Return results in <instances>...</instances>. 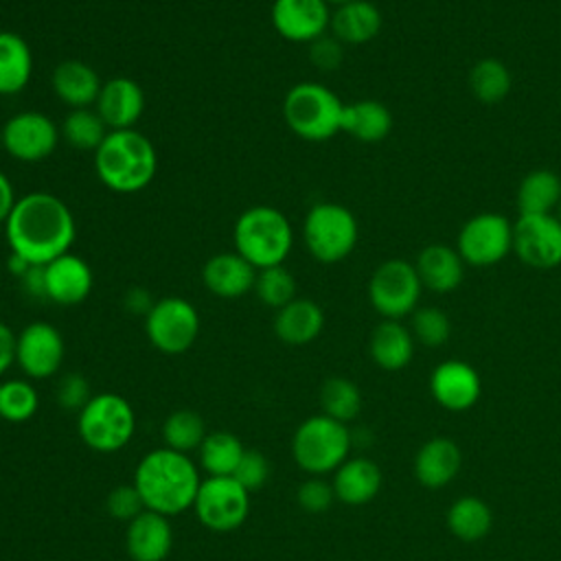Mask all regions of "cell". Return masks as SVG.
Masks as SVG:
<instances>
[{"mask_svg":"<svg viewBox=\"0 0 561 561\" xmlns=\"http://www.w3.org/2000/svg\"><path fill=\"white\" fill-rule=\"evenodd\" d=\"M234 252H239L256 270L285 265L294 248V230L285 213L274 206H252L243 210L232 230Z\"/></svg>","mask_w":561,"mask_h":561,"instance_id":"obj_4","label":"cell"},{"mask_svg":"<svg viewBox=\"0 0 561 561\" xmlns=\"http://www.w3.org/2000/svg\"><path fill=\"white\" fill-rule=\"evenodd\" d=\"M421 278L414 263L388 259L375 267L368 280V302L383 320H403L412 316L421 300Z\"/></svg>","mask_w":561,"mask_h":561,"instance_id":"obj_9","label":"cell"},{"mask_svg":"<svg viewBox=\"0 0 561 561\" xmlns=\"http://www.w3.org/2000/svg\"><path fill=\"white\" fill-rule=\"evenodd\" d=\"M256 267L248 263L239 252L213 254L202 267L204 287L217 298H241L254 289Z\"/></svg>","mask_w":561,"mask_h":561,"instance_id":"obj_20","label":"cell"},{"mask_svg":"<svg viewBox=\"0 0 561 561\" xmlns=\"http://www.w3.org/2000/svg\"><path fill=\"white\" fill-rule=\"evenodd\" d=\"M447 528L449 533L467 543L480 541L491 533L493 511L491 506L476 495H462L447 508Z\"/></svg>","mask_w":561,"mask_h":561,"instance_id":"obj_32","label":"cell"},{"mask_svg":"<svg viewBox=\"0 0 561 561\" xmlns=\"http://www.w3.org/2000/svg\"><path fill=\"white\" fill-rule=\"evenodd\" d=\"M206 434V423L195 410H175L162 423L164 447L182 454L197 451Z\"/></svg>","mask_w":561,"mask_h":561,"instance_id":"obj_37","label":"cell"},{"mask_svg":"<svg viewBox=\"0 0 561 561\" xmlns=\"http://www.w3.org/2000/svg\"><path fill=\"white\" fill-rule=\"evenodd\" d=\"M270 460L265 458L263 451L259 449H245L241 462L237 465L232 478L250 493L259 491L267 480H270Z\"/></svg>","mask_w":561,"mask_h":561,"instance_id":"obj_41","label":"cell"},{"mask_svg":"<svg viewBox=\"0 0 561 561\" xmlns=\"http://www.w3.org/2000/svg\"><path fill=\"white\" fill-rule=\"evenodd\" d=\"M33 75L28 42L11 31H0V96L22 92Z\"/></svg>","mask_w":561,"mask_h":561,"instance_id":"obj_30","label":"cell"},{"mask_svg":"<svg viewBox=\"0 0 561 561\" xmlns=\"http://www.w3.org/2000/svg\"><path fill=\"white\" fill-rule=\"evenodd\" d=\"M519 215H552L561 202V175L552 169L528 171L517 186Z\"/></svg>","mask_w":561,"mask_h":561,"instance_id":"obj_31","label":"cell"},{"mask_svg":"<svg viewBox=\"0 0 561 561\" xmlns=\"http://www.w3.org/2000/svg\"><path fill=\"white\" fill-rule=\"evenodd\" d=\"M66 355L64 335L50 322L35 320L18 333L15 364L28 379H48L59 373Z\"/></svg>","mask_w":561,"mask_h":561,"instance_id":"obj_15","label":"cell"},{"mask_svg":"<svg viewBox=\"0 0 561 561\" xmlns=\"http://www.w3.org/2000/svg\"><path fill=\"white\" fill-rule=\"evenodd\" d=\"M456 250L465 265H497L513 252V221H508L502 213H478L460 226Z\"/></svg>","mask_w":561,"mask_h":561,"instance_id":"obj_11","label":"cell"},{"mask_svg":"<svg viewBox=\"0 0 561 561\" xmlns=\"http://www.w3.org/2000/svg\"><path fill=\"white\" fill-rule=\"evenodd\" d=\"M61 138L50 116L37 110L13 114L0 131L2 149L18 162H39L48 158Z\"/></svg>","mask_w":561,"mask_h":561,"instance_id":"obj_13","label":"cell"},{"mask_svg":"<svg viewBox=\"0 0 561 561\" xmlns=\"http://www.w3.org/2000/svg\"><path fill=\"white\" fill-rule=\"evenodd\" d=\"M199 467L206 476H232L245 447L232 432H208L197 449Z\"/></svg>","mask_w":561,"mask_h":561,"instance_id":"obj_34","label":"cell"},{"mask_svg":"<svg viewBox=\"0 0 561 561\" xmlns=\"http://www.w3.org/2000/svg\"><path fill=\"white\" fill-rule=\"evenodd\" d=\"M94 110L110 131L134 129L145 112V92L129 77H112L103 81Z\"/></svg>","mask_w":561,"mask_h":561,"instance_id":"obj_19","label":"cell"},{"mask_svg":"<svg viewBox=\"0 0 561 561\" xmlns=\"http://www.w3.org/2000/svg\"><path fill=\"white\" fill-rule=\"evenodd\" d=\"M383 482L381 469L375 460L366 456H348L335 471H333V493L335 500L348 506H362L375 500Z\"/></svg>","mask_w":561,"mask_h":561,"instance_id":"obj_24","label":"cell"},{"mask_svg":"<svg viewBox=\"0 0 561 561\" xmlns=\"http://www.w3.org/2000/svg\"><path fill=\"white\" fill-rule=\"evenodd\" d=\"M322 414L348 425L362 412V392L346 377H329L320 388Z\"/></svg>","mask_w":561,"mask_h":561,"instance_id":"obj_36","label":"cell"},{"mask_svg":"<svg viewBox=\"0 0 561 561\" xmlns=\"http://www.w3.org/2000/svg\"><path fill=\"white\" fill-rule=\"evenodd\" d=\"M15 342L18 333L4 322H0V377L15 364Z\"/></svg>","mask_w":561,"mask_h":561,"instance_id":"obj_46","label":"cell"},{"mask_svg":"<svg viewBox=\"0 0 561 561\" xmlns=\"http://www.w3.org/2000/svg\"><path fill=\"white\" fill-rule=\"evenodd\" d=\"M383 26L379 7L370 0H353L331 9L329 33L344 46H362L373 42Z\"/></svg>","mask_w":561,"mask_h":561,"instance_id":"obj_26","label":"cell"},{"mask_svg":"<svg viewBox=\"0 0 561 561\" xmlns=\"http://www.w3.org/2000/svg\"><path fill=\"white\" fill-rule=\"evenodd\" d=\"M131 482L149 511L173 517L193 508L202 473L188 454L158 447L138 460Z\"/></svg>","mask_w":561,"mask_h":561,"instance_id":"obj_2","label":"cell"},{"mask_svg":"<svg viewBox=\"0 0 561 561\" xmlns=\"http://www.w3.org/2000/svg\"><path fill=\"white\" fill-rule=\"evenodd\" d=\"M359 224L355 215L337 202L313 204L302 221V241L320 263H340L357 245Z\"/></svg>","mask_w":561,"mask_h":561,"instance_id":"obj_8","label":"cell"},{"mask_svg":"<svg viewBox=\"0 0 561 561\" xmlns=\"http://www.w3.org/2000/svg\"><path fill=\"white\" fill-rule=\"evenodd\" d=\"M105 508L114 519L121 522H131L134 517H138L142 511H147L138 489L134 486V482L129 484H118L114 486L107 497H105Z\"/></svg>","mask_w":561,"mask_h":561,"instance_id":"obj_43","label":"cell"},{"mask_svg":"<svg viewBox=\"0 0 561 561\" xmlns=\"http://www.w3.org/2000/svg\"><path fill=\"white\" fill-rule=\"evenodd\" d=\"M270 20L283 39L311 44L329 31L331 4L327 0H274Z\"/></svg>","mask_w":561,"mask_h":561,"instance_id":"obj_16","label":"cell"},{"mask_svg":"<svg viewBox=\"0 0 561 561\" xmlns=\"http://www.w3.org/2000/svg\"><path fill=\"white\" fill-rule=\"evenodd\" d=\"M423 289L434 294H451L465 278V261L456 248L447 243H430L414 259Z\"/></svg>","mask_w":561,"mask_h":561,"instance_id":"obj_23","label":"cell"},{"mask_svg":"<svg viewBox=\"0 0 561 561\" xmlns=\"http://www.w3.org/2000/svg\"><path fill=\"white\" fill-rule=\"evenodd\" d=\"M513 254L546 272L561 265V221L554 215H519L513 221Z\"/></svg>","mask_w":561,"mask_h":561,"instance_id":"obj_14","label":"cell"},{"mask_svg":"<svg viewBox=\"0 0 561 561\" xmlns=\"http://www.w3.org/2000/svg\"><path fill=\"white\" fill-rule=\"evenodd\" d=\"M55 397H57V403L64 410L79 412L92 399V392H90V383H88V379L83 375L68 373V375H64L59 379Z\"/></svg>","mask_w":561,"mask_h":561,"instance_id":"obj_44","label":"cell"},{"mask_svg":"<svg viewBox=\"0 0 561 561\" xmlns=\"http://www.w3.org/2000/svg\"><path fill=\"white\" fill-rule=\"evenodd\" d=\"M370 359L388 373L403 370L414 357V335L401 320H383L373 329L368 340Z\"/></svg>","mask_w":561,"mask_h":561,"instance_id":"obj_28","label":"cell"},{"mask_svg":"<svg viewBox=\"0 0 561 561\" xmlns=\"http://www.w3.org/2000/svg\"><path fill=\"white\" fill-rule=\"evenodd\" d=\"M410 318V331L414 335V342L427 348L443 346L451 335V320L438 307H416Z\"/></svg>","mask_w":561,"mask_h":561,"instance_id":"obj_40","label":"cell"},{"mask_svg":"<svg viewBox=\"0 0 561 561\" xmlns=\"http://www.w3.org/2000/svg\"><path fill=\"white\" fill-rule=\"evenodd\" d=\"M324 329V311L311 298H294L276 309L274 333L283 344L305 346L313 342Z\"/></svg>","mask_w":561,"mask_h":561,"instance_id":"obj_27","label":"cell"},{"mask_svg":"<svg viewBox=\"0 0 561 561\" xmlns=\"http://www.w3.org/2000/svg\"><path fill=\"white\" fill-rule=\"evenodd\" d=\"M202 329L199 313L193 302L180 296H167L153 300L145 316V333L153 348L164 355L186 353Z\"/></svg>","mask_w":561,"mask_h":561,"instance_id":"obj_10","label":"cell"},{"mask_svg":"<svg viewBox=\"0 0 561 561\" xmlns=\"http://www.w3.org/2000/svg\"><path fill=\"white\" fill-rule=\"evenodd\" d=\"M92 285V270L79 254L66 252L44 265V296L55 305L72 307L83 302Z\"/></svg>","mask_w":561,"mask_h":561,"instance_id":"obj_18","label":"cell"},{"mask_svg":"<svg viewBox=\"0 0 561 561\" xmlns=\"http://www.w3.org/2000/svg\"><path fill=\"white\" fill-rule=\"evenodd\" d=\"M15 191H13V184L11 180L0 171V224L4 226L7 217L11 215L13 206H15Z\"/></svg>","mask_w":561,"mask_h":561,"instance_id":"obj_47","label":"cell"},{"mask_svg":"<svg viewBox=\"0 0 561 561\" xmlns=\"http://www.w3.org/2000/svg\"><path fill=\"white\" fill-rule=\"evenodd\" d=\"M193 513L208 530H237L248 519L250 491H245L232 476H206L197 489Z\"/></svg>","mask_w":561,"mask_h":561,"instance_id":"obj_12","label":"cell"},{"mask_svg":"<svg viewBox=\"0 0 561 561\" xmlns=\"http://www.w3.org/2000/svg\"><path fill=\"white\" fill-rule=\"evenodd\" d=\"M254 294L265 307L280 309L296 298V278L285 265L263 267L256 272Z\"/></svg>","mask_w":561,"mask_h":561,"instance_id":"obj_39","label":"cell"},{"mask_svg":"<svg viewBox=\"0 0 561 561\" xmlns=\"http://www.w3.org/2000/svg\"><path fill=\"white\" fill-rule=\"evenodd\" d=\"M467 83L476 101L484 105H497L508 96L513 88V72L502 59L482 57L471 66Z\"/></svg>","mask_w":561,"mask_h":561,"instance_id":"obj_33","label":"cell"},{"mask_svg":"<svg viewBox=\"0 0 561 561\" xmlns=\"http://www.w3.org/2000/svg\"><path fill=\"white\" fill-rule=\"evenodd\" d=\"M552 215H554V217L561 221V202L557 204V208H554V213H552Z\"/></svg>","mask_w":561,"mask_h":561,"instance_id":"obj_50","label":"cell"},{"mask_svg":"<svg viewBox=\"0 0 561 561\" xmlns=\"http://www.w3.org/2000/svg\"><path fill=\"white\" fill-rule=\"evenodd\" d=\"M309 59L322 72L337 70L344 59V44L331 33H324L309 44Z\"/></svg>","mask_w":561,"mask_h":561,"instance_id":"obj_45","label":"cell"},{"mask_svg":"<svg viewBox=\"0 0 561 561\" xmlns=\"http://www.w3.org/2000/svg\"><path fill=\"white\" fill-rule=\"evenodd\" d=\"M77 414L79 438L101 454L123 449L136 432V412L131 403L116 392L92 394Z\"/></svg>","mask_w":561,"mask_h":561,"instance_id":"obj_7","label":"cell"},{"mask_svg":"<svg viewBox=\"0 0 561 561\" xmlns=\"http://www.w3.org/2000/svg\"><path fill=\"white\" fill-rule=\"evenodd\" d=\"M151 300H149V296L142 291V289H131L129 294H127V307L131 309L134 307V311H138V313H142V316H147V311L151 309Z\"/></svg>","mask_w":561,"mask_h":561,"instance_id":"obj_48","label":"cell"},{"mask_svg":"<svg viewBox=\"0 0 561 561\" xmlns=\"http://www.w3.org/2000/svg\"><path fill=\"white\" fill-rule=\"evenodd\" d=\"M342 99L327 85L302 81L287 90L283 99V118L289 131L309 142H322L342 131Z\"/></svg>","mask_w":561,"mask_h":561,"instance_id":"obj_5","label":"cell"},{"mask_svg":"<svg viewBox=\"0 0 561 561\" xmlns=\"http://www.w3.org/2000/svg\"><path fill=\"white\" fill-rule=\"evenodd\" d=\"M335 500L331 482H327L322 476H309L305 482H300L296 491V502L307 513H324L331 508Z\"/></svg>","mask_w":561,"mask_h":561,"instance_id":"obj_42","label":"cell"},{"mask_svg":"<svg viewBox=\"0 0 561 561\" xmlns=\"http://www.w3.org/2000/svg\"><path fill=\"white\" fill-rule=\"evenodd\" d=\"M342 131L359 142H379L392 131V114L377 99H359L346 103Z\"/></svg>","mask_w":561,"mask_h":561,"instance_id":"obj_29","label":"cell"},{"mask_svg":"<svg viewBox=\"0 0 561 561\" xmlns=\"http://www.w3.org/2000/svg\"><path fill=\"white\" fill-rule=\"evenodd\" d=\"M329 4H333V7H340V4H346V2H353V0H327Z\"/></svg>","mask_w":561,"mask_h":561,"instance_id":"obj_49","label":"cell"},{"mask_svg":"<svg viewBox=\"0 0 561 561\" xmlns=\"http://www.w3.org/2000/svg\"><path fill=\"white\" fill-rule=\"evenodd\" d=\"M173 546V530L167 515L142 511L127 522L125 548L131 561H164Z\"/></svg>","mask_w":561,"mask_h":561,"instance_id":"obj_21","label":"cell"},{"mask_svg":"<svg viewBox=\"0 0 561 561\" xmlns=\"http://www.w3.org/2000/svg\"><path fill=\"white\" fill-rule=\"evenodd\" d=\"M11 254L28 265H46L70 252L77 237V221L68 204L44 191H33L15 199L4 221Z\"/></svg>","mask_w":561,"mask_h":561,"instance_id":"obj_1","label":"cell"},{"mask_svg":"<svg viewBox=\"0 0 561 561\" xmlns=\"http://www.w3.org/2000/svg\"><path fill=\"white\" fill-rule=\"evenodd\" d=\"M39 408V397L28 379L0 381V419L9 423H24L33 419Z\"/></svg>","mask_w":561,"mask_h":561,"instance_id":"obj_38","label":"cell"},{"mask_svg":"<svg viewBox=\"0 0 561 561\" xmlns=\"http://www.w3.org/2000/svg\"><path fill=\"white\" fill-rule=\"evenodd\" d=\"M61 138L66 140V145H70L72 149L79 151H96L101 147V142L105 140V136L110 134L107 125L103 123V118L99 116V112L94 107H77L70 110L59 127Z\"/></svg>","mask_w":561,"mask_h":561,"instance_id":"obj_35","label":"cell"},{"mask_svg":"<svg viewBox=\"0 0 561 561\" xmlns=\"http://www.w3.org/2000/svg\"><path fill=\"white\" fill-rule=\"evenodd\" d=\"M430 392L434 401L449 412L473 408L482 394L478 370L462 359H445L430 375Z\"/></svg>","mask_w":561,"mask_h":561,"instance_id":"obj_17","label":"cell"},{"mask_svg":"<svg viewBox=\"0 0 561 561\" xmlns=\"http://www.w3.org/2000/svg\"><path fill=\"white\" fill-rule=\"evenodd\" d=\"M101 85L103 81L99 72L81 59H64L50 75V88L55 96L70 110L94 107Z\"/></svg>","mask_w":561,"mask_h":561,"instance_id":"obj_25","label":"cell"},{"mask_svg":"<svg viewBox=\"0 0 561 561\" xmlns=\"http://www.w3.org/2000/svg\"><path fill=\"white\" fill-rule=\"evenodd\" d=\"M96 178L114 193L129 195L147 188L158 171L153 142L134 129H114L94 151Z\"/></svg>","mask_w":561,"mask_h":561,"instance_id":"obj_3","label":"cell"},{"mask_svg":"<svg viewBox=\"0 0 561 561\" xmlns=\"http://www.w3.org/2000/svg\"><path fill=\"white\" fill-rule=\"evenodd\" d=\"M462 451L456 440L449 436H434L425 440L412 462L414 478L425 489H440L447 486L460 471Z\"/></svg>","mask_w":561,"mask_h":561,"instance_id":"obj_22","label":"cell"},{"mask_svg":"<svg viewBox=\"0 0 561 561\" xmlns=\"http://www.w3.org/2000/svg\"><path fill=\"white\" fill-rule=\"evenodd\" d=\"M351 447L353 434L348 425L327 414L305 419L291 438V456L309 476L333 473L348 458Z\"/></svg>","mask_w":561,"mask_h":561,"instance_id":"obj_6","label":"cell"}]
</instances>
